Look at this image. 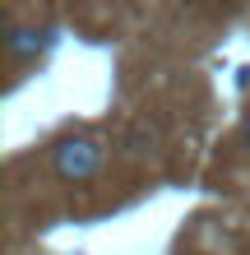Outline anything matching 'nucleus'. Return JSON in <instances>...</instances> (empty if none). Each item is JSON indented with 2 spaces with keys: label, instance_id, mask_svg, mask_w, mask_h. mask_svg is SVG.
<instances>
[{
  "label": "nucleus",
  "instance_id": "1",
  "mask_svg": "<svg viewBox=\"0 0 250 255\" xmlns=\"http://www.w3.org/2000/svg\"><path fill=\"white\" fill-rule=\"evenodd\" d=\"M51 162L65 181H93L97 167H102V144L97 139H65V144H56Z\"/></svg>",
  "mask_w": 250,
  "mask_h": 255
},
{
  "label": "nucleus",
  "instance_id": "2",
  "mask_svg": "<svg viewBox=\"0 0 250 255\" xmlns=\"http://www.w3.org/2000/svg\"><path fill=\"white\" fill-rule=\"evenodd\" d=\"M42 47H47V33H37V28H9V37H5V51L14 61H28V56H37Z\"/></svg>",
  "mask_w": 250,
  "mask_h": 255
},
{
  "label": "nucleus",
  "instance_id": "3",
  "mask_svg": "<svg viewBox=\"0 0 250 255\" xmlns=\"http://www.w3.org/2000/svg\"><path fill=\"white\" fill-rule=\"evenodd\" d=\"M246 139H250V121H246Z\"/></svg>",
  "mask_w": 250,
  "mask_h": 255
}]
</instances>
